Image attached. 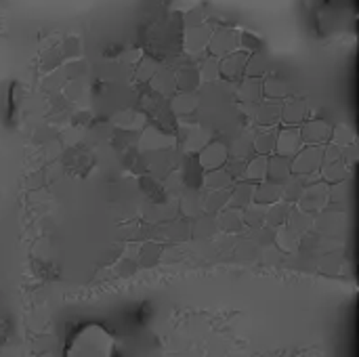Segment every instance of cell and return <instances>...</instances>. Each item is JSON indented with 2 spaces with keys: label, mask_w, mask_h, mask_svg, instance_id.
Wrapping results in <instances>:
<instances>
[{
  "label": "cell",
  "mask_w": 359,
  "mask_h": 357,
  "mask_svg": "<svg viewBox=\"0 0 359 357\" xmlns=\"http://www.w3.org/2000/svg\"><path fill=\"white\" fill-rule=\"evenodd\" d=\"M322 158H324L322 147L305 145L294 158H290V173H297V175L316 173V170H320V166H322Z\"/></svg>",
  "instance_id": "obj_1"
},
{
  "label": "cell",
  "mask_w": 359,
  "mask_h": 357,
  "mask_svg": "<svg viewBox=\"0 0 359 357\" xmlns=\"http://www.w3.org/2000/svg\"><path fill=\"white\" fill-rule=\"evenodd\" d=\"M328 196H330V187L326 183L309 185L303 189V194L299 198V210H303L305 215L324 210L328 204Z\"/></svg>",
  "instance_id": "obj_2"
},
{
  "label": "cell",
  "mask_w": 359,
  "mask_h": 357,
  "mask_svg": "<svg viewBox=\"0 0 359 357\" xmlns=\"http://www.w3.org/2000/svg\"><path fill=\"white\" fill-rule=\"evenodd\" d=\"M303 147H305V143L301 139V130L299 128H286V130H282L276 137V151H278V156L294 158Z\"/></svg>",
  "instance_id": "obj_3"
},
{
  "label": "cell",
  "mask_w": 359,
  "mask_h": 357,
  "mask_svg": "<svg viewBox=\"0 0 359 357\" xmlns=\"http://www.w3.org/2000/svg\"><path fill=\"white\" fill-rule=\"evenodd\" d=\"M332 137V130L326 122L322 120H309V124L303 126L301 130V139L303 143H311V147H320L322 143H326Z\"/></svg>",
  "instance_id": "obj_4"
},
{
  "label": "cell",
  "mask_w": 359,
  "mask_h": 357,
  "mask_svg": "<svg viewBox=\"0 0 359 357\" xmlns=\"http://www.w3.org/2000/svg\"><path fill=\"white\" fill-rule=\"evenodd\" d=\"M204 154L208 156L210 154V160H206V162H202V166L210 173V170H219L223 164H225V160H227V149L221 145V143H212V145H208L206 149H204Z\"/></svg>",
  "instance_id": "obj_5"
},
{
  "label": "cell",
  "mask_w": 359,
  "mask_h": 357,
  "mask_svg": "<svg viewBox=\"0 0 359 357\" xmlns=\"http://www.w3.org/2000/svg\"><path fill=\"white\" fill-rule=\"evenodd\" d=\"M267 162H269L267 156H261V158L252 160V162L246 166L248 179H252V181H263V179H267Z\"/></svg>",
  "instance_id": "obj_6"
},
{
  "label": "cell",
  "mask_w": 359,
  "mask_h": 357,
  "mask_svg": "<svg viewBox=\"0 0 359 357\" xmlns=\"http://www.w3.org/2000/svg\"><path fill=\"white\" fill-rule=\"evenodd\" d=\"M276 133H267V135H261L259 139H257V151L261 154V156H267V154H271V151H276Z\"/></svg>",
  "instance_id": "obj_7"
}]
</instances>
